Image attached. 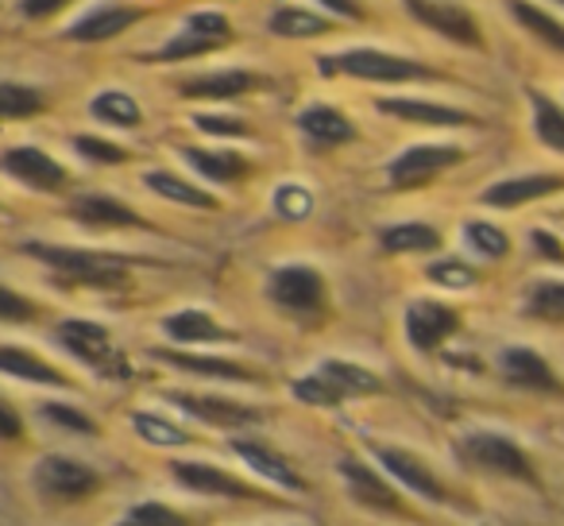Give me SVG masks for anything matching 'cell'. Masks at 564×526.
<instances>
[{"mask_svg":"<svg viewBox=\"0 0 564 526\" xmlns=\"http://www.w3.org/2000/svg\"><path fill=\"white\" fill-rule=\"evenodd\" d=\"M35 259H43L55 276L70 287H94V291H117L128 283V256H109V251H89V248H58V244H28Z\"/></svg>","mask_w":564,"mask_h":526,"instance_id":"cell-1","label":"cell"},{"mask_svg":"<svg viewBox=\"0 0 564 526\" xmlns=\"http://www.w3.org/2000/svg\"><path fill=\"white\" fill-rule=\"evenodd\" d=\"M322 74H348V78H364V82H433L441 78L437 71H430L425 63L414 58L391 55V51L379 47H352V51H337V55L317 58Z\"/></svg>","mask_w":564,"mask_h":526,"instance_id":"cell-2","label":"cell"},{"mask_svg":"<svg viewBox=\"0 0 564 526\" xmlns=\"http://www.w3.org/2000/svg\"><path fill=\"white\" fill-rule=\"evenodd\" d=\"M267 299L294 318H317L325 310V279L310 264H291L267 279Z\"/></svg>","mask_w":564,"mask_h":526,"instance_id":"cell-3","label":"cell"},{"mask_svg":"<svg viewBox=\"0 0 564 526\" xmlns=\"http://www.w3.org/2000/svg\"><path fill=\"white\" fill-rule=\"evenodd\" d=\"M58 345L66 348V353H74L82 364H89V368H97L101 376H128L124 368V356L117 353V345H112V333L105 330L101 322H86V318H70V322H63L55 330Z\"/></svg>","mask_w":564,"mask_h":526,"instance_id":"cell-4","label":"cell"},{"mask_svg":"<svg viewBox=\"0 0 564 526\" xmlns=\"http://www.w3.org/2000/svg\"><path fill=\"white\" fill-rule=\"evenodd\" d=\"M232 40V24H228V17H220V12H194V17L182 24L178 35H171L166 40V47H159L155 63H186V58H202L209 55V51L225 47V43Z\"/></svg>","mask_w":564,"mask_h":526,"instance_id":"cell-5","label":"cell"},{"mask_svg":"<svg viewBox=\"0 0 564 526\" xmlns=\"http://www.w3.org/2000/svg\"><path fill=\"white\" fill-rule=\"evenodd\" d=\"M460 159H464V151L456 148V143H414V148H406L402 155L391 159L387 179H391L394 190H414V186L433 182L441 171L456 167Z\"/></svg>","mask_w":564,"mask_h":526,"instance_id":"cell-6","label":"cell"},{"mask_svg":"<svg viewBox=\"0 0 564 526\" xmlns=\"http://www.w3.org/2000/svg\"><path fill=\"white\" fill-rule=\"evenodd\" d=\"M456 449H460L464 461L476 464V469L499 472V476H514V480H538L530 469V457L510 438H502V433H468Z\"/></svg>","mask_w":564,"mask_h":526,"instance_id":"cell-7","label":"cell"},{"mask_svg":"<svg viewBox=\"0 0 564 526\" xmlns=\"http://www.w3.org/2000/svg\"><path fill=\"white\" fill-rule=\"evenodd\" d=\"M406 9L417 24H425L430 32L445 35L448 43H460V47H484L479 24L471 20V12L460 9V4H445V0H406Z\"/></svg>","mask_w":564,"mask_h":526,"instance_id":"cell-8","label":"cell"},{"mask_svg":"<svg viewBox=\"0 0 564 526\" xmlns=\"http://www.w3.org/2000/svg\"><path fill=\"white\" fill-rule=\"evenodd\" d=\"M456 330H460V314H456L453 307H445V302L417 299L406 307V341L417 353L441 348Z\"/></svg>","mask_w":564,"mask_h":526,"instance_id":"cell-9","label":"cell"},{"mask_svg":"<svg viewBox=\"0 0 564 526\" xmlns=\"http://www.w3.org/2000/svg\"><path fill=\"white\" fill-rule=\"evenodd\" d=\"M166 399L174 407H182L186 415L202 418L205 426H217V430H243V426H256L259 410L248 407V402H232L220 399V395H197V391H166Z\"/></svg>","mask_w":564,"mask_h":526,"instance_id":"cell-10","label":"cell"},{"mask_svg":"<svg viewBox=\"0 0 564 526\" xmlns=\"http://www.w3.org/2000/svg\"><path fill=\"white\" fill-rule=\"evenodd\" d=\"M0 167H4V171H9L17 182L40 190V194H55V190H63L66 182H70L66 167L58 163V159H51L43 148H12V151H4V155H0Z\"/></svg>","mask_w":564,"mask_h":526,"instance_id":"cell-11","label":"cell"},{"mask_svg":"<svg viewBox=\"0 0 564 526\" xmlns=\"http://www.w3.org/2000/svg\"><path fill=\"white\" fill-rule=\"evenodd\" d=\"M371 453H376V461L383 464V469L391 472L402 487H410V492L422 495V500H430V503H448V492L441 487V480L433 476V472L425 469L414 453L394 449V446H371Z\"/></svg>","mask_w":564,"mask_h":526,"instance_id":"cell-12","label":"cell"},{"mask_svg":"<svg viewBox=\"0 0 564 526\" xmlns=\"http://www.w3.org/2000/svg\"><path fill=\"white\" fill-rule=\"evenodd\" d=\"M35 484L55 500H82V495L97 492V472H89L86 464L70 461V457H43L35 469Z\"/></svg>","mask_w":564,"mask_h":526,"instance_id":"cell-13","label":"cell"},{"mask_svg":"<svg viewBox=\"0 0 564 526\" xmlns=\"http://www.w3.org/2000/svg\"><path fill=\"white\" fill-rule=\"evenodd\" d=\"M340 476H345L356 503H364V507H371V511H383V515H406V503L399 500V492H394L376 469H368V464L348 457V461H340Z\"/></svg>","mask_w":564,"mask_h":526,"instance_id":"cell-14","label":"cell"},{"mask_svg":"<svg viewBox=\"0 0 564 526\" xmlns=\"http://www.w3.org/2000/svg\"><path fill=\"white\" fill-rule=\"evenodd\" d=\"M70 217L86 228H143L148 221L132 210V205L117 202L105 194H82L70 202Z\"/></svg>","mask_w":564,"mask_h":526,"instance_id":"cell-15","label":"cell"},{"mask_svg":"<svg viewBox=\"0 0 564 526\" xmlns=\"http://www.w3.org/2000/svg\"><path fill=\"white\" fill-rule=\"evenodd\" d=\"M171 476L178 480L182 487L197 495H228V500H248L251 487L243 480H236L232 472L213 469V464H197V461H174Z\"/></svg>","mask_w":564,"mask_h":526,"instance_id":"cell-16","label":"cell"},{"mask_svg":"<svg viewBox=\"0 0 564 526\" xmlns=\"http://www.w3.org/2000/svg\"><path fill=\"white\" fill-rule=\"evenodd\" d=\"M232 449L243 457V464H248V469H256L259 476L271 480L274 487H286V492H306V480L291 469V461H286V457L274 453L271 446H263V441H256V438H236Z\"/></svg>","mask_w":564,"mask_h":526,"instance_id":"cell-17","label":"cell"},{"mask_svg":"<svg viewBox=\"0 0 564 526\" xmlns=\"http://www.w3.org/2000/svg\"><path fill=\"white\" fill-rule=\"evenodd\" d=\"M143 20V9H128V4H101L89 17H82L78 24L66 32V40L74 43H105L112 35H124L132 24Z\"/></svg>","mask_w":564,"mask_h":526,"instance_id":"cell-18","label":"cell"},{"mask_svg":"<svg viewBox=\"0 0 564 526\" xmlns=\"http://www.w3.org/2000/svg\"><path fill=\"white\" fill-rule=\"evenodd\" d=\"M564 186L561 174H522V179H502L495 186L484 190V205H495V210H518L525 202H538V197H549Z\"/></svg>","mask_w":564,"mask_h":526,"instance_id":"cell-19","label":"cell"},{"mask_svg":"<svg viewBox=\"0 0 564 526\" xmlns=\"http://www.w3.org/2000/svg\"><path fill=\"white\" fill-rule=\"evenodd\" d=\"M499 372L510 387H525V391H561V384H556L545 356H538L533 348H507V353L499 356Z\"/></svg>","mask_w":564,"mask_h":526,"instance_id":"cell-20","label":"cell"},{"mask_svg":"<svg viewBox=\"0 0 564 526\" xmlns=\"http://www.w3.org/2000/svg\"><path fill=\"white\" fill-rule=\"evenodd\" d=\"M259 86H263V78L251 71H220L202 74V78H186L178 86V94L189 97V101H228V97H243Z\"/></svg>","mask_w":564,"mask_h":526,"instance_id":"cell-21","label":"cell"},{"mask_svg":"<svg viewBox=\"0 0 564 526\" xmlns=\"http://www.w3.org/2000/svg\"><path fill=\"white\" fill-rule=\"evenodd\" d=\"M379 112L399 120H414V125H433V128H460V125H476V117L464 109H448V105H433V101H417V97H383Z\"/></svg>","mask_w":564,"mask_h":526,"instance_id":"cell-22","label":"cell"},{"mask_svg":"<svg viewBox=\"0 0 564 526\" xmlns=\"http://www.w3.org/2000/svg\"><path fill=\"white\" fill-rule=\"evenodd\" d=\"M159 361L171 364L178 372H194V376H209V379H232V384H259V372L248 364L236 361H220V356H194V353H174V348H159Z\"/></svg>","mask_w":564,"mask_h":526,"instance_id":"cell-23","label":"cell"},{"mask_svg":"<svg viewBox=\"0 0 564 526\" xmlns=\"http://www.w3.org/2000/svg\"><path fill=\"white\" fill-rule=\"evenodd\" d=\"M299 128L310 143H317V148H337V143L356 140L352 120H348L345 112L329 109V105H310V109L299 117Z\"/></svg>","mask_w":564,"mask_h":526,"instance_id":"cell-24","label":"cell"},{"mask_svg":"<svg viewBox=\"0 0 564 526\" xmlns=\"http://www.w3.org/2000/svg\"><path fill=\"white\" fill-rule=\"evenodd\" d=\"M163 330H166V337L182 341V345H213V341H232V330H225L217 318L205 314V310H194V307L171 314L163 322Z\"/></svg>","mask_w":564,"mask_h":526,"instance_id":"cell-25","label":"cell"},{"mask_svg":"<svg viewBox=\"0 0 564 526\" xmlns=\"http://www.w3.org/2000/svg\"><path fill=\"white\" fill-rule=\"evenodd\" d=\"M0 372L12 379H28V384H43V387H66L70 379L47 364L40 353H28V348H17V345H0Z\"/></svg>","mask_w":564,"mask_h":526,"instance_id":"cell-26","label":"cell"},{"mask_svg":"<svg viewBox=\"0 0 564 526\" xmlns=\"http://www.w3.org/2000/svg\"><path fill=\"white\" fill-rule=\"evenodd\" d=\"M182 159L194 167L197 174L213 182H240L243 174H251V163L236 151H205V148H182Z\"/></svg>","mask_w":564,"mask_h":526,"instance_id":"cell-27","label":"cell"},{"mask_svg":"<svg viewBox=\"0 0 564 526\" xmlns=\"http://www.w3.org/2000/svg\"><path fill=\"white\" fill-rule=\"evenodd\" d=\"M267 28H271V35H279V40H317V35L333 32V20L317 17V12H310V9L286 4V9H279L267 20Z\"/></svg>","mask_w":564,"mask_h":526,"instance_id":"cell-28","label":"cell"},{"mask_svg":"<svg viewBox=\"0 0 564 526\" xmlns=\"http://www.w3.org/2000/svg\"><path fill=\"white\" fill-rule=\"evenodd\" d=\"M143 182H148V190H155L159 197H166V202L194 205V210H217V197H213L209 190L194 186V182L178 179V174H171V171H148Z\"/></svg>","mask_w":564,"mask_h":526,"instance_id":"cell-29","label":"cell"},{"mask_svg":"<svg viewBox=\"0 0 564 526\" xmlns=\"http://www.w3.org/2000/svg\"><path fill=\"white\" fill-rule=\"evenodd\" d=\"M322 372L340 387V395H345V399H360V395H379V391H383V379H379L371 368H364V364L325 361Z\"/></svg>","mask_w":564,"mask_h":526,"instance_id":"cell-30","label":"cell"},{"mask_svg":"<svg viewBox=\"0 0 564 526\" xmlns=\"http://www.w3.org/2000/svg\"><path fill=\"white\" fill-rule=\"evenodd\" d=\"M383 251H394V256H406V251H433L441 244V233L433 225H422V221H406V225H391L379 236Z\"/></svg>","mask_w":564,"mask_h":526,"instance_id":"cell-31","label":"cell"},{"mask_svg":"<svg viewBox=\"0 0 564 526\" xmlns=\"http://www.w3.org/2000/svg\"><path fill=\"white\" fill-rule=\"evenodd\" d=\"M510 12H514V20L525 28V32L538 35L545 47H553L564 55V24L561 20H553L549 12H541L538 4H530V0H510Z\"/></svg>","mask_w":564,"mask_h":526,"instance_id":"cell-32","label":"cell"},{"mask_svg":"<svg viewBox=\"0 0 564 526\" xmlns=\"http://www.w3.org/2000/svg\"><path fill=\"white\" fill-rule=\"evenodd\" d=\"M530 105H533V132H538V140L564 155V109L553 97L538 94V89H530Z\"/></svg>","mask_w":564,"mask_h":526,"instance_id":"cell-33","label":"cell"},{"mask_svg":"<svg viewBox=\"0 0 564 526\" xmlns=\"http://www.w3.org/2000/svg\"><path fill=\"white\" fill-rule=\"evenodd\" d=\"M94 117L117 128H140L143 112L135 105V97H128L124 89H105V94L94 97Z\"/></svg>","mask_w":564,"mask_h":526,"instance_id":"cell-34","label":"cell"},{"mask_svg":"<svg viewBox=\"0 0 564 526\" xmlns=\"http://www.w3.org/2000/svg\"><path fill=\"white\" fill-rule=\"evenodd\" d=\"M525 318H538V322H564V283L541 279V283L525 294Z\"/></svg>","mask_w":564,"mask_h":526,"instance_id":"cell-35","label":"cell"},{"mask_svg":"<svg viewBox=\"0 0 564 526\" xmlns=\"http://www.w3.org/2000/svg\"><path fill=\"white\" fill-rule=\"evenodd\" d=\"M43 112V94L20 82H0V120H24Z\"/></svg>","mask_w":564,"mask_h":526,"instance_id":"cell-36","label":"cell"},{"mask_svg":"<svg viewBox=\"0 0 564 526\" xmlns=\"http://www.w3.org/2000/svg\"><path fill=\"white\" fill-rule=\"evenodd\" d=\"M464 240L484 259H502L510 251V236L502 233L499 225H491V221H468V225H464Z\"/></svg>","mask_w":564,"mask_h":526,"instance_id":"cell-37","label":"cell"},{"mask_svg":"<svg viewBox=\"0 0 564 526\" xmlns=\"http://www.w3.org/2000/svg\"><path fill=\"white\" fill-rule=\"evenodd\" d=\"M294 399L310 402V407H340V402H345V395H340V387L333 384L322 368H317L314 376L294 379Z\"/></svg>","mask_w":564,"mask_h":526,"instance_id":"cell-38","label":"cell"},{"mask_svg":"<svg viewBox=\"0 0 564 526\" xmlns=\"http://www.w3.org/2000/svg\"><path fill=\"white\" fill-rule=\"evenodd\" d=\"M117 526H186V515L166 503H135Z\"/></svg>","mask_w":564,"mask_h":526,"instance_id":"cell-39","label":"cell"},{"mask_svg":"<svg viewBox=\"0 0 564 526\" xmlns=\"http://www.w3.org/2000/svg\"><path fill=\"white\" fill-rule=\"evenodd\" d=\"M425 276H430L437 287H445V291H468V287L479 283L476 271H471L468 264H460V259H441V264H430Z\"/></svg>","mask_w":564,"mask_h":526,"instance_id":"cell-40","label":"cell"},{"mask_svg":"<svg viewBox=\"0 0 564 526\" xmlns=\"http://www.w3.org/2000/svg\"><path fill=\"white\" fill-rule=\"evenodd\" d=\"M135 433H140L143 441H151V446H186V433L178 430V426H171L166 418L159 415H135Z\"/></svg>","mask_w":564,"mask_h":526,"instance_id":"cell-41","label":"cell"},{"mask_svg":"<svg viewBox=\"0 0 564 526\" xmlns=\"http://www.w3.org/2000/svg\"><path fill=\"white\" fill-rule=\"evenodd\" d=\"M74 148H78V155L94 159V163H105V167L128 163V151L120 148V143L101 140V136H78V140H74Z\"/></svg>","mask_w":564,"mask_h":526,"instance_id":"cell-42","label":"cell"},{"mask_svg":"<svg viewBox=\"0 0 564 526\" xmlns=\"http://www.w3.org/2000/svg\"><path fill=\"white\" fill-rule=\"evenodd\" d=\"M43 418L55 422V426H63V430H70V433H97L94 418H86L82 410L66 407V402H47V407H43Z\"/></svg>","mask_w":564,"mask_h":526,"instance_id":"cell-43","label":"cell"},{"mask_svg":"<svg viewBox=\"0 0 564 526\" xmlns=\"http://www.w3.org/2000/svg\"><path fill=\"white\" fill-rule=\"evenodd\" d=\"M310 205H314V197H310L302 186H282L279 194H274V210H279L286 221H299V217H306V213H310Z\"/></svg>","mask_w":564,"mask_h":526,"instance_id":"cell-44","label":"cell"},{"mask_svg":"<svg viewBox=\"0 0 564 526\" xmlns=\"http://www.w3.org/2000/svg\"><path fill=\"white\" fill-rule=\"evenodd\" d=\"M32 318H35L32 302L0 283V322H32Z\"/></svg>","mask_w":564,"mask_h":526,"instance_id":"cell-45","label":"cell"},{"mask_svg":"<svg viewBox=\"0 0 564 526\" xmlns=\"http://www.w3.org/2000/svg\"><path fill=\"white\" fill-rule=\"evenodd\" d=\"M194 125L202 128V132H209V136H236V140L251 136V128L243 125V120H228V117H197Z\"/></svg>","mask_w":564,"mask_h":526,"instance_id":"cell-46","label":"cell"},{"mask_svg":"<svg viewBox=\"0 0 564 526\" xmlns=\"http://www.w3.org/2000/svg\"><path fill=\"white\" fill-rule=\"evenodd\" d=\"M66 4H74V0H20V12H24L28 20H47V17H55V12H63Z\"/></svg>","mask_w":564,"mask_h":526,"instance_id":"cell-47","label":"cell"},{"mask_svg":"<svg viewBox=\"0 0 564 526\" xmlns=\"http://www.w3.org/2000/svg\"><path fill=\"white\" fill-rule=\"evenodd\" d=\"M533 248L541 251L545 259H556V264H564V248H561V240H556L553 233H545V228H533Z\"/></svg>","mask_w":564,"mask_h":526,"instance_id":"cell-48","label":"cell"},{"mask_svg":"<svg viewBox=\"0 0 564 526\" xmlns=\"http://www.w3.org/2000/svg\"><path fill=\"white\" fill-rule=\"evenodd\" d=\"M20 415L9 407V402H0V438H20Z\"/></svg>","mask_w":564,"mask_h":526,"instance_id":"cell-49","label":"cell"},{"mask_svg":"<svg viewBox=\"0 0 564 526\" xmlns=\"http://www.w3.org/2000/svg\"><path fill=\"white\" fill-rule=\"evenodd\" d=\"M322 4L329 12H337V17H345V20H364V9L356 4V0H322Z\"/></svg>","mask_w":564,"mask_h":526,"instance_id":"cell-50","label":"cell"},{"mask_svg":"<svg viewBox=\"0 0 564 526\" xmlns=\"http://www.w3.org/2000/svg\"><path fill=\"white\" fill-rule=\"evenodd\" d=\"M556 4H561V9H564V0H556Z\"/></svg>","mask_w":564,"mask_h":526,"instance_id":"cell-51","label":"cell"}]
</instances>
